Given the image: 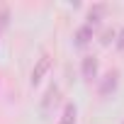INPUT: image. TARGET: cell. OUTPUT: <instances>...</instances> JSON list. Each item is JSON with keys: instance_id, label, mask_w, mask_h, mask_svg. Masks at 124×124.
Masks as SVG:
<instances>
[{"instance_id": "cell-1", "label": "cell", "mask_w": 124, "mask_h": 124, "mask_svg": "<svg viewBox=\"0 0 124 124\" xmlns=\"http://www.w3.org/2000/svg\"><path fill=\"white\" fill-rule=\"evenodd\" d=\"M49 68H51V58H49V54H44L39 61H37V66L32 68V76H29V83L32 85H39L41 83V78L49 73Z\"/></svg>"}, {"instance_id": "cell-2", "label": "cell", "mask_w": 124, "mask_h": 124, "mask_svg": "<svg viewBox=\"0 0 124 124\" xmlns=\"http://www.w3.org/2000/svg\"><path fill=\"white\" fill-rule=\"evenodd\" d=\"M95 73H97V58H95V56H85V58H83V76H85L88 80H93Z\"/></svg>"}, {"instance_id": "cell-3", "label": "cell", "mask_w": 124, "mask_h": 124, "mask_svg": "<svg viewBox=\"0 0 124 124\" xmlns=\"http://www.w3.org/2000/svg\"><path fill=\"white\" fill-rule=\"evenodd\" d=\"M76 114H78L76 105H66V107H63V112H61L58 124H76Z\"/></svg>"}, {"instance_id": "cell-4", "label": "cell", "mask_w": 124, "mask_h": 124, "mask_svg": "<svg viewBox=\"0 0 124 124\" xmlns=\"http://www.w3.org/2000/svg\"><path fill=\"white\" fill-rule=\"evenodd\" d=\"M90 37H93V27H90V24H83V27L76 32V44H78V46H83V44H88V41H90Z\"/></svg>"}, {"instance_id": "cell-5", "label": "cell", "mask_w": 124, "mask_h": 124, "mask_svg": "<svg viewBox=\"0 0 124 124\" xmlns=\"http://www.w3.org/2000/svg\"><path fill=\"white\" fill-rule=\"evenodd\" d=\"M117 88V71H112L107 78H105V83L100 85V95L105 97V95H109V90H114Z\"/></svg>"}, {"instance_id": "cell-6", "label": "cell", "mask_w": 124, "mask_h": 124, "mask_svg": "<svg viewBox=\"0 0 124 124\" xmlns=\"http://www.w3.org/2000/svg\"><path fill=\"white\" fill-rule=\"evenodd\" d=\"M119 46H122V49H124V32H122V41H119Z\"/></svg>"}]
</instances>
